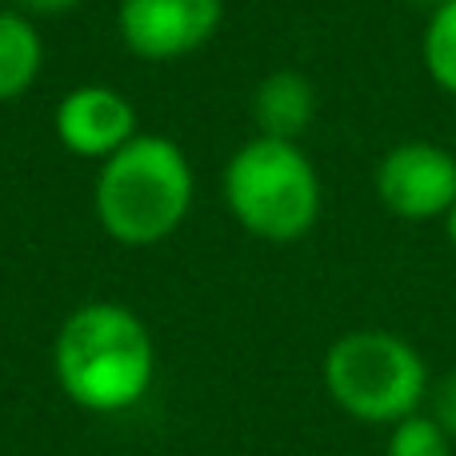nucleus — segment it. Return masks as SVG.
<instances>
[{
  "label": "nucleus",
  "mask_w": 456,
  "mask_h": 456,
  "mask_svg": "<svg viewBox=\"0 0 456 456\" xmlns=\"http://www.w3.org/2000/svg\"><path fill=\"white\" fill-rule=\"evenodd\" d=\"M61 393L96 417L128 412L157 380V340L149 324L117 300H88L64 316L53 340Z\"/></svg>",
  "instance_id": "1"
},
{
  "label": "nucleus",
  "mask_w": 456,
  "mask_h": 456,
  "mask_svg": "<svg viewBox=\"0 0 456 456\" xmlns=\"http://www.w3.org/2000/svg\"><path fill=\"white\" fill-rule=\"evenodd\" d=\"M197 173L173 136L136 133L125 149L101 160L93 208L101 228L125 248L168 240L192 213Z\"/></svg>",
  "instance_id": "2"
},
{
  "label": "nucleus",
  "mask_w": 456,
  "mask_h": 456,
  "mask_svg": "<svg viewBox=\"0 0 456 456\" xmlns=\"http://www.w3.org/2000/svg\"><path fill=\"white\" fill-rule=\"evenodd\" d=\"M321 173L300 141L256 133L224 165V205L256 240H305L321 221Z\"/></svg>",
  "instance_id": "3"
},
{
  "label": "nucleus",
  "mask_w": 456,
  "mask_h": 456,
  "mask_svg": "<svg viewBox=\"0 0 456 456\" xmlns=\"http://www.w3.org/2000/svg\"><path fill=\"white\" fill-rule=\"evenodd\" d=\"M321 377L345 417L380 428L420 412L433 393L420 348L388 329H353L337 337L324 353Z\"/></svg>",
  "instance_id": "4"
},
{
  "label": "nucleus",
  "mask_w": 456,
  "mask_h": 456,
  "mask_svg": "<svg viewBox=\"0 0 456 456\" xmlns=\"http://www.w3.org/2000/svg\"><path fill=\"white\" fill-rule=\"evenodd\" d=\"M224 0H120L117 32L136 61H184L221 32Z\"/></svg>",
  "instance_id": "5"
},
{
  "label": "nucleus",
  "mask_w": 456,
  "mask_h": 456,
  "mask_svg": "<svg viewBox=\"0 0 456 456\" xmlns=\"http://www.w3.org/2000/svg\"><path fill=\"white\" fill-rule=\"evenodd\" d=\"M377 197L401 221H444L456 200V152L428 141H404L380 157Z\"/></svg>",
  "instance_id": "6"
},
{
  "label": "nucleus",
  "mask_w": 456,
  "mask_h": 456,
  "mask_svg": "<svg viewBox=\"0 0 456 456\" xmlns=\"http://www.w3.org/2000/svg\"><path fill=\"white\" fill-rule=\"evenodd\" d=\"M56 141L85 160H109L136 136V109L112 85H77L56 104Z\"/></svg>",
  "instance_id": "7"
},
{
  "label": "nucleus",
  "mask_w": 456,
  "mask_h": 456,
  "mask_svg": "<svg viewBox=\"0 0 456 456\" xmlns=\"http://www.w3.org/2000/svg\"><path fill=\"white\" fill-rule=\"evenodd\" d=\"M316 117V88L305 72L276 69L252 93V120H256L260 136H276V141H300Z\"/></svg>",
  "instance_id": "8"
},
{
  "label": "nucleus",
  "mask_w": 456,
  "mask_h": 456,
  "mask_svg": "<svg viewBox=\"0 0 456 456\" xmlns=\"http://www.w3.org/2000/svg\"><path fill=\"white\" fill-rule=\"evenodd\" d=\"M45 72V37L20 8H0V104H12Z\"/></svg>",
  "instance_id": "9"
},
{
  "label": "nucleus",
  "mask_w": 456,
  "mask_h": 456,
  "mask_svg": "<svg viewBox=\"0 0 456 456\" xmlns=\"http://www.w3.org/2000/svg\"><path fill=\"white\" fill-rule=\"evenodd\" d=\"M425 69L449 96H456V0H441L425 28Z\"/></svg>",
  "instance_id": "10"
},
{
  "label": "nucleus",
  "mask_w": 456,
  "mask_h": 456,
  "mask_svg": "<svg viewBox=\"0 0 456 456\" xmlns=\"http://www.w3.org/2000/svg\"><path fill=\"white\" fill-rule=\"evenodd\" d=\"M456 441L441 428V420L428 409L396 420L385 436V456H452Z\"/></svg>",
  "instance_id": "11"
},
{
  "label": "nucleus",
  "mask_w": 456,
  "mask_h": 456,
  "mask_svg": "<svg viewBox=\"0 0 456 456\" xmlns=\"http://www.w3.org/2000/svg\"><path fill=\"white\" fill-rule=\"evenodd\" d=\"M428 412L441 420V428L456 441V369L444 372L433 385V393H428Z\"/></svg>",
  "instance_id": "12"
},
{
  "label": "nucleus",
  "mask_w": 456,
  "mask_h": 456,
  "mask_svg": "<svg viewBox=\"0 0 456 456\" xmlns=\"http://www.w3.org/2000/svg\"><path fill=\"white\" fill-rule=\"evenodd\" d=\"M85 0H16V8L28 16H61V12H72L80 8Z\"/></svg>",
  "instance_id": "13"
},
{
  "label": "nucleus",
  "mask_w": 456,
  "mask_h": 456,
  "mask_svg": "<svg viewBox=\"0 0 456 456\" xmlns=\"http://www.w3.org/2000/svg\"><path fill=\"white\" fill-rule=\"evenodd\" d=\"M444 236H449V244L456 248V200H452L449 213H444Z\"/></svg>",
  "instance_id": "14"
},
{
  "label": "nucleus",
  "mask_w": 456,
  "mask_h": 456,
  "mask_svg": "<svg viewBox=\"0 0 456 456\" xmlns=\"http://www.w3.org/2000/svg\"><path fill=\"white\" fill-rule=\"evenodd\" d=\"M0 8H8V4H4V0H0Z\"/></svg>",
  "instance_id": "15"
},
{
  "label": "nucleus",
  "mask_w": 456,
  "mask_h": 456,
  "mask_svg": "<svg viewBox=\"0 0 456 456\" xmlns=\"http://www.w3.org/2000/svg\"><path fill=\"white\" fill-rule=\"evenodd\" d=\"M452 152H456V141H452Z\"/></svg>",
  "instance_id": "16"
}]
</instances>
